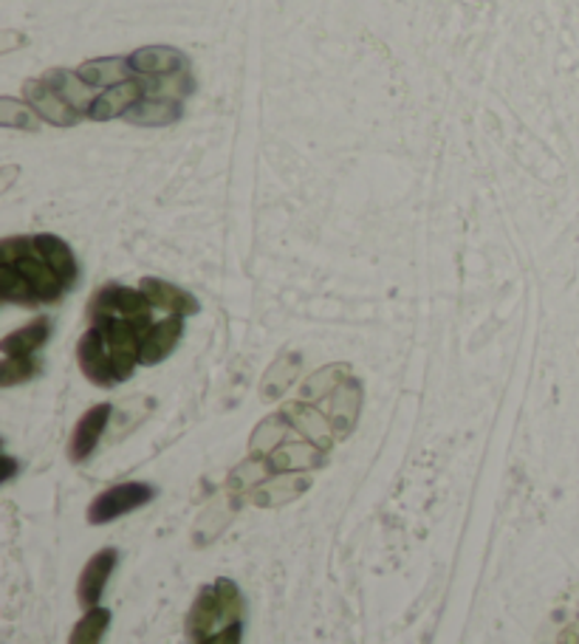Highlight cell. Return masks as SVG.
Masks as SVG:
<instances>
[{"label": "cell", "instance_id": "6da1fadb", "mask_svg": "<svg viewBox=\"0 0 579 644\" xmlns=\"http://www.w3.org/2000/svg\"><path fill=\"white\" fill-rule=\"evenodd\" d=\"M68 286L37 249L34 235L7 237L0 244V297L7 303H57Z\"/></svg>", "mask_w": 579, "mask_h": 644}, {"label": "cell", "instance_id": "7a4b0ae2", "mask_svg": "<svg viewBox=\"0 0 579 644\" xmlns=\"http://www.w3.org/2000/svg\"><path fill=\"white\" fill-rule=\"evenodd\" d=\"M156 498V489L151 484H142V480H127V484H116V487L99 492L88 507V523L91 526H102V523H111V520L122 518V514H131L136 509L147 507L151 500Z\"/></svg>", "mask_w": 579, "mask_h": 644}, {"label": "cell", "instance_id": "3957f363", "mask_svg": "<svg viewBox=\"0 0 579 644\" xmlns=\"http://www.w3.org/2000/svg\"><path fill=\"white\" fill-rule=\"evenodd\" d=\"M359 410H363V381L348 376V379L334 390V393L325 399V410L329 415L331 430H334L336 441L348 438L350 430L356 428V419H359Z\"/></svg>", "mask_w": 579, "mask_h": 644}, {"label": "cell", "instance_id": "277c9868", "mask_svg": "<svg viewBox=\"0 0 579 644\" xmlns=\"http://www.w3.org/2000/svg\"><path fill=\"white\" fill-rule=\"evenodd\" d=\"M23 93H26V102L34 108V113H40V116L46 119L48 125L74 127L82 122V116H79V113L74 111L66 99L59 97L43 77L29 79L26 86H23Z\"/></svg>", "mask_w": 579, "mask_h": 644}, {"label": "cell", "instance_id": "5b68a950", "mask_svg": "<svg viewBox=\"0 0 579 644\" xmlns=\"http://www.w3.org/2000/svg\"><path fill=\"white\" fill-rule=\"evenodd\" d=\"M280 413L286 415V421H289L291 428L303 435V438H309L311 444H316V447H323L325 453H329L331 444L336 441V435L334 430H331L329 415L316 408V404H311V401L305 399H297V401H289Z\"/></svg>", "mask_w": 579, "mask_h": 644}, {"label": "cell", "instance_id": "8992f818", "mask_svg": "<svg viewBox=\"0 0 579 644\" xmlns=\"http://www.w3.org/2000/svg\"><path fill=\"white\" fill-rule=\"evenodd\" d=\"M116 548H99V552L86 563V568H82V574H79L77 579V599L79 606H82V611L99 608V599H102L108 579H111L113 568H116Z\"/></svg>", "mask_w": 579, "mask_h": 644}, {"label": "cell", "instance_id": "52a82bcc", "mask_svg": "<svg viewBox=\"0 0 579 644\" xmlns=\"http://www.w3.org/2000/svg\"><path fill=\"white\" fill-rule=\"evenodd\" d=\"M111 415H113V408L108 404V401L93 404L91 410L82 413V419H79L77 428H74L71 441H68V458H71L74 464H82V460L91 458L99 438H102V433H105Z\"/></svg>", "mask_w": 579, "mask_h": 644}, {"label": "cell", "instance_id": "ba28073f", "mask_svg": "<svg viewBox=\"0 0 579 644\" xmlns=\"http://www.w3.org/2000/svg\"><path fill=\"white\" fill-rule=\"evenodd\" d=\"M77 359L88 381H93L99 388H113V385H119L116 374H113L111 356H108L105 351V342H102V336H99V331L93 329V325L82 334V340H79Z\"/></svg>", "mask_w": 579, "mask_h": 644}, {"label": "cell", "instance_id": "9c48e42d", "mask_svg": "<svg viewBox=\"0 0 579 644\" xmlns=\"http://www.w3.org/2000/svg\"><path fill=\"white\" fill-rule=\"evenodd\" d=\"M138 74L145 77H176V74L190 71V57L170 46H147L127 54Z\"/></svg>", "mask_w": 579, "mask_h": 644}, {"label": "cell", "instance_id": "30bf717a", "mask_svg": "<svg viewBox=\"0 0 579 644\" xmlns=\"http://www.w3.org/2000/svg\"><path fill=\"white\" fill-rule=\"evenodd\" d=\"M138 289L145 291L147 300L153 303V309L167 311V317H192L198 314V300L190 291L178 289V286L167 284V280H158V277H145Z\"/></svg>", "mask_w": 579, "mask_h": 644}, {"label": "cell", "instance_id": "8fae6325", "mask_svg": "<svg viewBox=\"0 0 579 644\" xmlns=\"http://www.w3.org/2000/svg\"><path fill=\"white\" fill-rule=\"evenodd\" d=\"M185 334V317H165L158 320L151 331H147L145 342H142V365H158L176 351L178 340Z\"/></svg>", "mask_w": 579, "mask_h": 644}, {"label": "cell", "instance_id": "7c38bea8", "mask_svg": "<svg viewBox=\"0 0 579 644\" xmlns=\"http://www.w3.org/2000/svg\"><path fill=\"white\" fill-rule=\"evenodd\" d=\"M215 625L224 628V619H221V599H218L215 586H207L198 591L196 602H192L190 613H187V636L192 642H204L207 636H212Z\"/></svg>", "mask_w": 579, "mask_h": 644}, {"label": "cell", "instance_id": "4fadbf2b", "mask_svg": "<svg viewBox=\"0 0 579 644\" xmlns=\"http://www.w3.org/2000/svg\"><path fill=\"white\" fill-rule=\"evenodd\" d=\"M311 487V478L309 475H300V473H289V475H271L269 484H260L257 487V492L249 495L252 503H257V507H283V503H289V500L300 498V495L305 492V489Z\"/></svg>", "mask_w": 579, "mask_h": 644}, {"label": "cell", "instance_id": "5bb4252c", "mask_svg": "<svg viewBox=\"0 0 579 644\" xmlns=\"http://www.w3.org/2000/svg\"><path fill=\"white\" fill-rule=\"evenodd\" d=\"M48 336H52V320L48 317H34L29 325L3 336L0 351H3V356H34L46 345Z\"/></svg>", "mask_w": 579, "mask_h": 644}, {"label": "cell", "instance_id": "9a60e30c", "mask_svg": "<svg viewBox=\"0 0 579 644\" xmlns=\"http://www.w3.org/2000/svg\"><path fill=\"white\" fill-rule=\"evenodd\" d=\"M34 241H37V249L46 255L48 264L54 266V271L63 277V284L71 289V286L77 284V275H79L77 257H74L71 246L57 235H34Z\"/></svg>", "mask_w": 579, "mask_h": 644}, {"label": "cell", "instance_id": "2e32d148", "mask_svg": "<svg viewBox=\"0 0 579 644\" xmlns=\"http://www.w3.org/2000/svg\"><path fill=\"white\" fill-rule=\"evenodd\" d=\"M350 376L348 365H329V368L316 370L311 374L309 379L303 381V388H300V399L305 401H325L331 393H334L339 385Z\"/></svg>", "mask_w": 579, "mask_h": 644}, {"label": "cell", "instance_id": "e0dca14e", "mask_svg": "<svg viewBox=\"0 0 579 644\" xmlns=\"http://www.w3.org/2000/svg\"><path fill=\"white\" fill-rule=\"evenodd\" d=\"M108 625H111V611H108V608H91V611H86V617L74 625L68 644H99L102 636H105Z\"/></svg>", "mask_w": 579, "mask_h": 644}, {"label": "cell", "instance_id": "ac0fdd59", "mask_svg": "<svg viewBox=\"0 0 579 644\" xmlns=\"http://www.w3.org/2000/svg\"><path fill=\"white\" fill-rule=\"evenodd\" d=\"M297 368H300V359H297V356H283V359H277L264 379V399H277V396L283 393L291 381H294Z\"/></svg>", "mask_w": 579, "mask_h": 644}, {"label": "cell", "instance_id": "d6986e66", "mask_svg": "<svg viewBox=\"0 0 579 644\" xmlns=\"http://www.w3.org/2000/svg\"><path fill=\"white\" fill-rule=\"evenodd\" d=\"M215 591L218 599H221V619H224V628L232 625V622H241L244 617V593L237 588L235 579H215Z\"/></svg>", "mask_w": 579, "mask_h": 644}, {"label": "cell", "instance_id": "ffe728a7", "mask_svg": "<svg viewBox=\"0 0 579 644\" xmlns=\"http://www.w3.org/2000/svg\"><path fill=\"white\" fill-rule=\"evenodd\" d=\"M40 374V362L34 356H3L0 362V385L12 388L20 381H29Z\"/></svg>", "mask_w": 579, "mask_h": 644}, {"label": "cell", "instance_id": "44dd1931", "mask_svg": "<svg viewBox=\"0 0 579 644\" xmlns=\"http://www.w3.org/2000/svg\"><path fill=\"white\" fill-rule=\"evenodd\" d=\"M0 125L37 131V122L32 119L29 108L20 106V102H14V99H3V102H0Z\"/></svg>", "mask_w": 579, "mask_h": 644}, {"label": "cell", "instance_id": "7402d4cb", "mask_svg": "<svg viewBox=\"0 0 579 644\" xmlns=\"http://www.w3.org/2000/svg\"><path fill=\"white\" fill-rule=\"evenodd\" d=\"M244 642V622H232V625L221 628L212 636H207L204 642L198 644H241Z\"/></svg>", "mask_w": 579, "mask_h": 644}, {"label": "cell", "instance_id": "603a6c76", "mask_svg": "<svg viewBox=\"0 0 579 644\" xmlns=\"http://www.w3.org/2000/svg\"><path fill=\"white\" fill-rule=\"evenodd\" d=\"M12 475H14V458H7V475H3V480H12Z\"/></svg>", "mask_w": 579, "mask_h": 644}]
</instances>
